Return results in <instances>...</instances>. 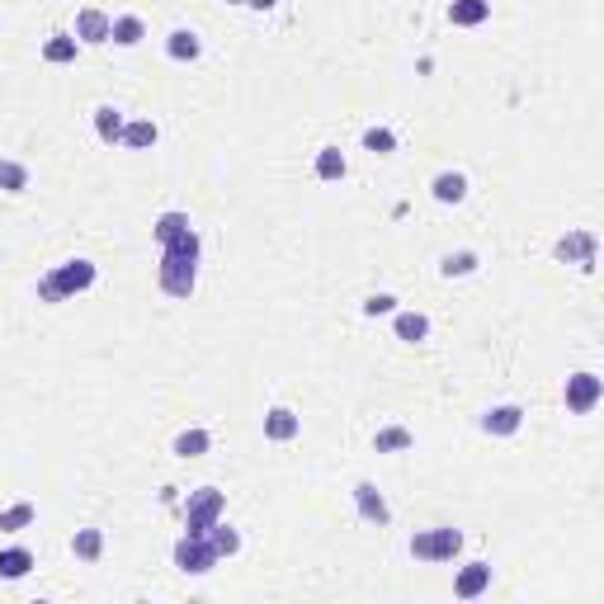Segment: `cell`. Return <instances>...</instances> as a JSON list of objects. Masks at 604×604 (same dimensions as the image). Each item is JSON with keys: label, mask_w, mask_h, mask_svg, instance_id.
<instances>
[{"label": "cell", "mask_w": 604, "mask_h": 604, "mask_svg": "<svg viewBox=\"0 0 604 604\" xmlns=\"http://www.w3.org/2000/svg\"><path fill=\"white\" fill-rule=\"evenodd\" d=\"M198 250H204V241H198V231H180V237H171L161 246V293L171 298H194V283H198Z\"/></svg>", "instance_id": "obj_1"}, {"label": "cell", "mask_w": 604, "mask_h": 604, "mask_svg": "<svg viewBox=\"0 0 604 604\" xmlns=\"http://www.w3.org/2000/svg\"><path fill=\"white\" fill-rule=\"evenodd\" d=\"M95 279H99V270H95V260H86V256H76V260H66V264H57L47 279H38V302H66V298H76V293H86V289H95Z\"/></svg>", "instance_id": "obj_2"}, {"label": "cell", "mask_w": 604, "mask_h": 604, "mask_svg": "<svg viewBox=\"0 0 604 604\" xmlns=\"http://www.w3.org/2000/svg\"><path fill=\"white\" fill-rule=\"evenodd\" d=\"M222 510H227V496L217 491V486L189 491V500H184V533H208L217 519H222Z\"/></svg>", "instance_id": "obj_3"}, {"label": "cell", "mask_w": 604, "mask_h": 604, "mask_svg": "<svg viewBox=\"0 0 604 604\" xmlns=\"http://www.w3.org/2000/svg\"><path fill=\"white\" fill-rule=\"evenodd\" d=\"M463 552V533L458 529H425V533H415L411 539V558H421V562H453Z\"/></svg>", "instance_id": "obj_4"}, {"label": "cell", "mask_w": 604, "mask_h": 604, "mask_svg": "<svg viewBox=\"0 0 604 604\" xmlns=\"http://www.w3.org/2000/svg\"><path fill=\"white\" fill-rule=\"evenodd\" d=\"M175 566L184 576H208L217 566V552L208 543V533H184V539L175 543Z\"/></svg>", "instance_id": "obj_5"}, {"label": "cell", "mask_w": 604, "mask_h": 604, "mask_svg": "<svg viewBox=\"0 0 604 604\" xmlns=\"http://www.w3.org/2000/svg\"><path fill=\"white\" fill-rule=\"evenodd\" d=\"M604 401V378L600 373H572L566 378V411L572 415H591Z\"/></svg>", "instance_id": "obj_6"}, {"label": "cell", "mask_w": 604, "mask_h": 604, "mask_svg": "<svg viewBox=\"0 0 604 604\" xmlns=\"http://www.w3.org/2000/svg\"><path fill=\"white\" fill-rule=\"evenodd\" d=\"M595 250H600L595 231H566V237L552 246V256L566 260V264H581V270L591 274V270H595Z\"/></svg>", "instance_id": "obj_7"}, {"label": "cell", "mask_w": 604, "mask_h": 604, "mask_svg": "<svg viewBox=\"0 0 604 604\" xmlns=\"http://www.w3.org/2000/svg\"><path fill=\"white\" fill-rule=\"evenodd\" d=\"M355 506H359V515L368 519V524H378V529L392 524V506H388V496H382L373 482H359L355 486Z\"/></svg>", "instance_id": "obj_8"}, {"label": "cell", "mask_w": 604, "mask_h": 604, "mask_svg": "<svg viewBox=\"0 0 604 604\" xmlns=\"http://www.w3.org/2000/svg\"><path fill=\"white\" fill-rule=\"evenodd\" d=\"M519 425H524V411H519V407H491V411H482V434H491V440H510Z\"/></svg>", "instance_id": "obj_9"}, {"label": "cell", "mask_w": 604, "mask_h": 604, "mask_svg": "<svg viewBox=\"0 0 604 604\" xmlns=\"http://www.w3.org/2000/svg\"><path fill=\"white\" fill-rule=\"evenodd\" d=\"M109 29H113V20H109L105 10H80V14H76V38L86 43V47L109 43Z\"/></svg>", "instance_id": "obj_10"}, {"label": "cell", "mask_w": 604, "mask_h": 604, "mask_svg": "<svg viewBox=\"0 0 604 604\" xmlns=\"http://www.w3.org/2000/svg\"><path fill=\"white\" fill-rule=\"evenodd\" d=\"M486 585H491V562H467L458 572V585H453V595L458 600H477Z\"/></svg>", "instance_id": "obj_11"}, {"label": "cell", "mask_w": 604, "mask_h": 604, "mask_svg": "<svg viewBox=\"0 0 604 604\" xmlns=\"http://www.w3.org/2000/svg\"><path fill=\"white\" fill-rule=\"evenodd\" d=\"M302 434V421L289 411V407H274L270 415H264V440H274V444H289Z\"/></svg>", "instance_id": "obj_12"}, {"label": "cell", "mask_w": 604, "mask_h": 604, "mask_svg": "<svg viewBox=\"0 0 604 604\" xmlns=\"http://www.w3.org/2000/svg\"><path fill=\"white\" fill-rule=\"evenodd\" d=\"M491 20V0H453L449 5V24H458V29H477Z\"/></svg>", "instance_id": "obj_13"}, {"label": "cell", "mask_w": 604, "mask_h": 604, "mask_svg": "<svg viewBox=\"0 0 604 604\" xmlns=\"http://www.w3.org/2000/svg\"><path fill=\"white\" fill-rule=\"evenodd\" d=\"M198 53H204V38H198L194 29H175L171 38H165V57L171 62H194Z\"/></svg>", "instance_id": "obj_14"}, {"label": "cell", "mask_w": 604, "mask_h": 604, "mask_svg": "<svg viewBox=\"0 0 604 604\" xmlns=\"http://www.w3.org/2000/svg\"><path fill=\"white\" fill-rule=\"evenodd\" d=\"M430 194H434V204H463V198H467V175H458V171L434 175Z\"/></svg>", "instance_id": "obj_15"}, {"label": "cell", "mask_w": 604, "mask_h": 604, "mask_svg": "<svg viewBox=\"0 0 604 604\" xmlns=\"http://www.w3.org/2000/svg\"><path fill=\"white\" fill-rule=\"evenodd\" d=\"M392 331H397V340H407V345H421L425 335H430V316H425V312H397Z\"/></svg>", "instance_id": "obj_16"}, {"label": "cell", "mask_w": 604, "mask_h": 604, "mask_svg": "<svg viewBox=\"0 0 604 604\" xmlns=\"http://www.w3.org/2000/svg\"><path fill=\"white\" fill-rule=\"evenodd\" d=\"M171 449H175V458H204V453L213 449V434L198 430V425H194V430H180Z\"/></svg>", "instance_id": "obj_17"}, {"label": "cell", "mask_w": 604, "mask_h": 604, "mask_svg": "<svg viewBox=\"0 0 604 604\" xmlns=\"http://www.w3.org/2000/svg\"><path fill=\"white\" fill-rule=\"evenodd\" d=\"M76 53H80V38H76V33H53V38L43 43V62H53V66L76 62Z\"/></svg>", "instance_id": "obj_18"}, {"label": "cell", "mask_w": 604, "mask_h": 604, "mask_svg": "<svg viewBox=\"0 0 604 604\" xmlns=\"http://www.w3.org/2000/svg\"><path fill=\"white\" fill-rule=\"evenodd\" d=\"M156 138H161V128L151 123V119H132V123H123V147H132V151H147V147H156Z\"/></svg>", "instance_id": "obj_19"}, {"label": "cell", "mask_w": 604, "mask_h": 604, "mask_svg": "<svg viewBox=\"0 0 604 604\" xmlns=\"http://www.w3.org/2000/svg\"><path fill=\"white\" fill-rule=\"evenodd\" d=\"M142 38H147V24L138 20V14H119L113 29H109V43H119V47H138Z\"/></svg>", "instance_id": "obj_20"}, {"label": "cell", "mask_w": 604, "mask_h": 604, "mask_svg": "<svg viewBox=\"0 0 604 604\" xmlns=\"http://www.w3.org/2000/svg\"><path fill=\"white\" fill-rule=\"evenodd\" d=\"M33 572V552L29 548H5L0 552V576L5 581H24Z\"/></svg>", "instance_id": "obj_21"}, {"label": "cell", "mask_w": 604, "mask_h": 604, "mask_svg": "<svg viewBox=\"0 0 604 604\" xmlns=\"http://www.w3.org/2000/svg\"><path fill=\"white\" fill-rule=\"evenodd\" d=\"M411 444H415V434L407 425H388V430L373 434V453H407Z\"/></svg>", "instance_id": "obj_22"}, {"label": "cell", "mask_w": 604, "mask_h": 604, "mask_svg": "<svg viewBox=\"0 0 604 604\" xmlns=\"http://www.w3.org/2000/svg\"><path fill=\"white\" fill-rule=\"evenodd\" d=\"M95 132H99V142H119L123 138V113L119 109H113V105H99L95 109Z\"/></svg>", "instance_id": "obj_23"}, {"label": "cell", "mask_w": 604, "mask_h": 604, "mask_svg": "<svg viewBox=\"0 0 604 604\" xmlns=\"http://www.w3.org/2000/svg\"><path fill=\"white\" fill-rule=\"evenodd\" d=\"M208 543H213V552H217V558H237V552H241V533L231 529V524H222V519H217V524L208 529Z\"/></svg>", "instance_id": "obj_24"}, {"label": "cell", "mask_w": 604, "mask_h": 604, "mask_svg": "<svg viewBox=\"0 0 604 604\" xmlns=\"http://www.w3.org/2000/svg\"><path fill=\"white\" fill-rule=\"evenodd\" d=\"M440 274L444 279H463V274H477V250H449L440 260Z\"/></svg>", "instance_id": "obj_25"}, {"label": "cell", "mask_w": 604, "mask_h": 604, "mask_svg": "<svg viewBox=\"0 0 604 604\" xmlns=\"http://www.w3.org/2000/svg\"><path fill=\"white\" fill-rule=\"evenodd\" d=\"M151 231H156V241L165 246L171 237H180V231H189V213H180V208H171V213H161L156 222H151Z\"/></svg>", "instance_id": "obj_26"}, {"label": "cell", "mask_w": 604, "mask_h": 604, "mask_svg": "<svg viewBox=\"0 0 604 604\" xmlns=\"http://www.w3.org/2000/svg\"><path fill=\"white\" fill-rule=\"evenodd\" d=\"M71 548H76L80 562H99V552H105V533H99V529H76Z\"/></svg>", "instance_id": "obj_27"}, {"label": "cell", "mask_w": 604, "mask_h": 604, "mask_svg": "<svg viewBox=\"0 0 604 604\" xmlns=\"http://www.w3.org/2000/svg\"><path fill=\"white\" fill-rule=\"evenodd\" d=\"M33 519H38V510L29 506V500H20V506H10V510H0V533H20L29 529Z\"/></svg>", "instance_id": "obj_28"}, {"label": "cell", "mask_w": 604, "mask_h": 604, "mask_svg": "<svg viewBox=\"0 0 604 604\" xmlns=\"http://www.w3.org/2000/svg\"><path fill=\"white\" fill-rule=\"evenodd\" d=\"M316 180H345L340 147H322V151H316Z\"/></svg>", "instance_id": "obj_29"}, {"label": "cell", "mask_w": 604, "mask_h": 604, "mask_svg": "<svg viewBox=\"0 0 604 604\" xmlns=\"http://www.w3.org/2000/svg\"><path fill=\"white\" fill-rule=\"evenodd\" d=\"M0 189H5V194H24L29 189V165L0 161Z\"/></svg>", "instance_id": "obj_30"}, {"label": "cell", "mask_w": 604, "mask_h": 604, "mask_svg": "<svg viewBox=\"0 0 604 604\" xmlns=\"http://www.w3.org/2000/svg\"><path fill=\"white\" fill-rule=\"evenodd\" d=\"M364 151H373V156H392V151H397V132L392 128H368L364 132Z\"/></svg>", "instance_id": "obj_31"}, {"label": "cell", "mask_w": 604, "mask_h": 604, "mask_svg": "<svg viewBox=\"0 0 604 604\" xmlns=\"http://www.w3.org/2000/svg\"><path fill=\"white\" fill-rule=\"evenodd\" d=\"M392 312H397V298H392V293L364 298V316H392Z\"/></svg>", "instance_id": "obj_32"}, {"label": "cell", "mask_w": 604, "mask_h": 604, "mask_svg": "<svg viewBox=\"0 0 604 604\" xmlns=\"http://www.w3.org/2000/svg\"><path fill=\"white\" fill-rule=\"evenodd\" d=\"M279 0H250V10H274Z\"/></svg>", "instance_id": "obj_33"}, {"label": "cell", "mask_w": 604, "mask_h": 604, "mask_svg": "<svg viewBox=\"0 0 604 604\" xmlns=\"http://www.w3.org/2000/svg\"><path fill=\"white\" fill-rule=\"evenodd\" d=\"M227 5H250V0H227Z\"/></svg>", "instance_id": "obj_34"}]
</instances>
